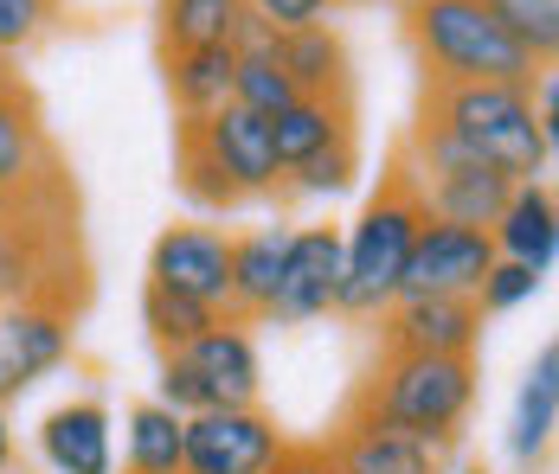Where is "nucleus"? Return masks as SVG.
I'll return each instance as SVG.
<instances>
[{
	"label": "nucleus",
	"mask_w": 559,
	"mask_h": 474,
	"mask_svg": "<svg viewBox=\"0 0 559 474\" xmlns=\"http://www.w3.org/2000/svg\"><path fill=\"white\" fill-rule=\"evenodd\" d=\"M418 122L438 129L469 160L496 167L508 186L547 180V167H554V142L534 122L527 84H425Z\"/></svg>",
	"instance_id": "f257e3e1"
},
{
	"label": "nucleus",
	"mask_w": 559,
	"mask_h": 474,
	"mask_svg": "<svg viewBox=\"0 0 559 474\" xmlns=\"http://www.w3.org/2000/svg\"><path fill=\"white\" fill-rule=\"evenodd\" d=\"M476 391H483V372L476 360H438V353H380L373 372L354 385L347 398V417L367 423H392L405 436H425V442H463L469 411H476Z\"/></svg>",
	"instance_id": "f03ea898"
},
{
	"label": "nucleus",
	"mask_w": 559,
	"mask_h": 474,
	"mask_svg": "<svg viewBox=\"0 0 559 474\" xmlns=\"http://www.w3.org/2000/svg\"><path fill=\"white\" fill-rule=\"evenodd\" d=\"M425 199L405 173V160L392 155L386 173H380V193L360 206V218L341 231V308L347 320H380L399 302V276H405V257L425 231Z\"/></svg>",
	"instance_id": "7ed1b4c3"
},
{
	"label": "nucleus",
	"mask_w": 559,
	"mask_h": 474,
	"mask_svg": "<svg viewBox=\"0 0 559 474\" xmlns=\"http://www.w3.org/2000/svg\"><path fill=\"white\" fill-rule=\"evenodd\" d=\"M405 33L425 84H527L540 71L483 0H405Z\"/></svg>",
	"instance_id": "20e7f679"
},
{
	"label": "nucleus",
	"mask_w": 559,
	"mask_h": 474,
	"mask_svg": "<svg viewBox=\"0 0 559 474\" xmlns=\"http://www.w3.org/2000/svg\"><path fill=\"white\" fill-rule=\"evenodd\" d=\"M264 398V360L251 327L219 320L200 340L162 353V378H155V404H168L174 417H200V411H245Z\"/></svg>",
	"instance_id": "39448f33"
},
{
	"label": "nucleus",
	"mask_w": 559,
	"mask_h": 474,
	"mask_svg": "<svg viewBox=\"0 0 559 474\" xmlns=\"http://www.w3.org/2000/svg\"><path fill=\"white\" fill-rule=\"evenodd\" d=\"M405 173H412V186H418V199L431 218H444V224H469V231H489L508 206V186L496 167H483V160H469L463 148H450L438 129H425V122H412V135H405Z\"/></svg>",
	"instance_id": "423d86ee"
},
{
	"label": "nucleus",
	"mask_w": 559,
	"mask_h": 474,
	"mask_svg": "<svg viewBox=\"0 0 559 474\" xmlns=\"http://www.w3.org/2000/svg\"><path fill=\"white\" fill-rule=\"evenodd\" d=\"M174 142L200 148L206 167L231 186L238 206L277 199L283 173H277V155H271V122H264V116H251V109H238V104H219L213 116H180Z\"/></svg>",
	"instance_id": "0eeeda50"
},
{
	"label": "nucleus",
	"mask_w": 559,
	"mask_h": 474,
	"mask_svg": "<svg viewBox=\"0 0 559 474\" xmlns=\"http://www.w3.org/2000/svg\"><path fill=\"white\" fill-rule=\"evenodd\" d=\"M142 289H162V295H180L193 308L225 315V295H231V231L206 224V218L168 224L148 244V282Z\"/></svg>",
	"instance_id": "6e6552de"
},
{
	"label": "nucleus",
	"mask_w": 559,
	"mask_h": 474,
	"mask_svg": "<svg viewBox=\"0 0 559 474\" xmlns=\"http://www.w3.org/2000/svg\"><path fill=\"white\" fill-rule=\"evenodd\" d=\"M289 429L264 404L180 417V474H271Z\"/></svg>",
	"instance_id": "1a4fd4ad"
},
{
	"label": "nucleus",
	"mask_w": 559,
	"mask_h": 474,
	"mask_svg": "<svg viewBox=\"0 0 559 474\" xmlns=\"http://www.w3.org/2000/svg\"><path fill=\"white\" fill-rule=\"evenodd\" d=\"M78 353V315L46 302H0V411Z\"/></svg>",
	"instance_id": "9d476101"
},
{
	"label": "nucleus",
	"mask_w": 559,
	"mask_h": 474,
	"mask_svg": "<svg viewBox=\"0 0 559 474\" xmlns=\"http://www.w3.org/2000/svg\"><path fill=\"white\" fill-rule=\"evenodd\" d=\"M341 308V231L335 224H296L283 244L271 327H309Z\"/></svg>",
	"instance_id": "9b49d317"
},
{
	"label": "nucleus",
	"mask_w": 559,
	"mask_h": 474,
	"mask_svg": "<svg viewBox=\"0 0 559 474\" xmlns=\"http://www.w3.org/2000/svg\"><path fill=\"white\" fill-rule=\"evenodd\" d=\"M489 264H496L489 231L425 218V231H418V244L405 257V276H399V302H418V295H456V302H469L483 289Z\"/></svg>",
	"instance_id": "f8f14e48"
},
{
	"label": "nucleus",
	"mask_w": 559,
	"mask_h": 474,
	"mask_svg": "<svg viewBox=\"0 0 559 474\" xmlns=\"http://www.w3.org/2000/svg\"><path fill=\"white\" fill-rule=\"evenodd\" d=\"M322 442H329L335 474H450L456 469L450 442H425V436H405L392 423L347 417V411H341V423Z\"/></svg>",
	"instance_id": "ddd939ff"
},
{
	"label": "nucleus",
	"mask_w": 559,
	"mask_h": 474,
	"mask_svg": "<svg viewBox=\"0 0 559 474\" xmlns=\"http://www.w3.org/2000/svg\"><path fill=\"white\" fill-rule=\"evenodd\" d=\"M483 347V315L476 302L456 295H418L392 302L380 315V353H438V360H476Z\"/></svg>",
	"instance_id": "4468645a"
},
{
	"label": "nucleus",
	"mask_w": 559,
	"mask_h": 474,
	"mask_svg": "<svg viewBox=\"0 0 559 474\" xmlns=\"http://www.w3.org/2000/svg\"><path fill=\"white\" fill-rule=\"evenodd\" d=\"M39 462L52 474H116V423L104 398H64L39 423Z\"/></svg>",
	"instance_id": "2eb2a0df"
},
{
	"label": "nucleus",
	"mask_w": 559,
	"mask_h": 474,
	"mask_svg": "<svg viewBox=\"0 0 559 474\" xmlns=\"http://www.w3.org/2000/svg\"><path fill=\"white\" fill-rule=\"evenodd\" d=\"M489 244H496L502 264H521V269H534V276H554V264H559V199H554V186H547V180L514 186L502 218L489 224Z\"/></svg>",
	"instance_id": "dca6fc26"
},
{
	"label": "nucleus",
	"mask_w": 559,
	"mask_h": 474,
	"mask_svg": "<svg viewBox=\"0 0 559 474\" xmlns=\"http://www.w3.org/2000/svg\"><path fill=\"white\" fill-rule=\"evenodd\" d=\"M52 173L58 160H52V142H46V122H39V104L7 77L0 84V211H7V199L33 193Z\"/></svg>",
	"instance_id": "f3484780"
},
{
	"label": "nucleus",
	"mask_w": 559,
	"mask_h": 474,
	"mask_svg": "<svg viewBox=\"0 0 559 474\" xmlns=\"http://www.w3.org/2000/svg\"><path fill=\"white\" fill-rule=\"evenodd\" d=\"M283 244H289V224H251V231H231V295H225V320H238V327L271 320Z\"/></svg>",
	"instance_id": "a211bd4d"
},
{
	"label": "nucleus",
	"mask_w": 559,
	"mask_h": 474,
	"mask_svg": "<svg viewBox=\"0 0 559 474\" xmlns=\"http://www.w3.org/2000/svg\"><path fill=\"white\" fill-rule=\"evenodd\" d=\"M559 429V347L547 340L527 372H521V391H514V417H508V455L521 469H540L547 449H554Z\"/></svg>",
	"instance_id": "6ab92c4d"
},
{
	"label": "nucleus",
	"mask_w": 559,
	"mask_h": 474,
	"mask_svg": "<svg viewBox=\"0 0 559 474\" xmlns=\"http://www.w3.org/2000/svg\"><path fill=\"white\" fill-rule=\"evenodd\" d=\"M347 135H360V129H354V97H296L283 116H271V155H277V173L316 160L322 148H335V142H347Z\"/></svg>",
	"instance_id": "aec40b11"
},
{
	"label": "nucleus",
	"mask_w": 559,
	"mask_h": 474,
	"mask_svg": "<svg viewBox=\"0 0 559 474\" xmlns=\"http://www.w3.org/2000/svg\"><path fill=\"white\" fill-rule=\"evenodd\" d=\"M277 64L289 71L296 97H354V64H347V39L335 26H302V33H277Z\"/></svg>",
	"instance_id": "412c9836"
},
{
	"label": "nucleus",
	"mask_w": 559,
	"mask_h": 474,
	"mask_svg": "<svg viewBox=\"0 0 559 474\" xmlns=\"http://www.w3.org/2000/svg\"><path fill=\"white\" fill-rule=\"evenodd\" d=\"M162 20V52H193V46H231L251 20L245 0H155Z\"/></svg>",
	"instance_id": "4be33fe9"
},
{
	"label": "nucleus",
	"mask_w": 559,
	"mask_h": 474,
	"mask_svg": "<svg viewBox=\"0 0 559 474\" xmlns=\"http://www.w3.org/2000/svg\"><path fill=\"white\" fill-rule=\"evenodd\" d=\"M168 64V97L180 116H213L219 104H231V46H193V52H162Z\"/></svg>",
	"instance_id": "5701e85b"
},
{
	"label": "nucleus",
	"mask_w": 559,
	"mask_h": 474,
	"mask_svg": "<svg viewBox=\"0 0 559 474\" xmlns=\"http://www.w3.org/2000/svg\"><path fill=\"white\" fill-rule=\"evenodd\" d=\"M122 474H180V417L142 398L122 423Z\"/></svg>",
	"instance_id": "b1692460"
},
{
	"label": "nucleus",
	"mask_w": 559,
	"mask_h": 474,
	"mask_svg": "<svg viewBox=\"0 0 559 474\" xmlns=\"http://www.w3.org/2000/svg\"><path fill=\"white\" fill-rule=\"evenodd\" d=\"M354 180H360V135H347V142H335V148H322L316 160L289 167L277 199H341Z\"/></svg>",
	"instance_id": "393cba45"
},
{
	"label": "nucleus",
	"mask_w": 559,
	"mask_h": 474,
	"mask_svg": "<svg viewBox=\"0 0 559 474\" xmlns=\"http://www.w3.org/2000/svg\"><path fill=\"white\" fill-rule=\"evenodd\" d=\"M483 7L514 33V46L534 64H554L559 58V0H483Z\"/></svg>",
	"instance_id": "a878e982"
},
{
	"label": "nucleus",
	"mask_w": 559,
	"mask_h": 474,
	"mask_svg": "<svg viewBox=\"0 0 559 474\" xmlns=\"http://www.w3.org/2000/svg\"><path fill=\"white\" fill-rule=\"evenodd\" d=\"M64 26V0H0V71Z\"/></svg>",
	"instance_id": "bb28decb"
},
{
	"label": "nucleus",
	"mask_w": 559,
	"mask_h": 474,
	"mask_svg": "<svg viewBox=\"0 0 559 474\" xmlns=\"http://www.w3.org/2000/svg\"><path fill=\"white\" fill-rule=\"evenodd\" d=\"M219 320L225 315H213V308H193V302L162 295V289H142V327H148L155 353H174V347L200 340V333H206V327H219Z\"/></svg>",
	"instance_id": "cd10ccee"
},
{
	"label": "nucleus",
	"mask_w": 559,
	"mask_h": 474,
	"mask_svg": "<svg viewBox=\"0 0 559 474\" xmlns=\"http://www.w3.org/2000/svg\"><path fill=\"white\" fill-rule=\"evenodd\" d=\"M547 289V276H534V269H521V264H489V276H483V289L469 295L476 302V315L483 320H496V315H514V308H527L534 295Z\"/></svg>",
	"instance_id": "c85d7f7f"
},
{
	"label": "nucleus",
	"mask_w": 559,
	"mask_h": 474,
	"mask_svg": "<svg viewBox=\"0 0 559 474\" xmlns=\"http://www.w3.org/2000/svg\"><path fill=\"white\" fill-rule=\"evenodd\" d=\"M245 7H251V20L271 26V33H302V26H322L341 0H245Z\"/></svg>",
	"instance_id": "c756f323"
},
{
	"label": "nucleus",
	"mask_w": 559,
	"mask_h": 474,
	"mask_svg": "<svg viewBox=\"0 0 559 474\" xmlns=\"http://www.w3.org/2000/svg\"><path fill=\"white\" fill-rule=\"evenodd\" d=\"M271 474H335L329 442H322V436H289V442H283V455L271 462Z\"/></svg>",
	"instance_id": "7c9ffc66"
},
{
	"label": "nucleus",
	"mask_w": 559,
	"mask_h": 474,
	"mask_svg": "<svg viewBox=\"0 0 559 474\" xmlns=\"http://www.w3.org/2000/svg\"><path fill=\"white\" fill-rule=\"evenodd\" d=\"M0 474H13V423L0 411Z\"/></svg>",
	"instance_id": "2f4dec72"
},
{
	"label": "nucleus",
	"mask_w": 559,
	"mask_h": 474,
	"mask_svg": "<svg viewBox=\"0 0 559 474\" xmlns=\"http://www.w3.org/2000/svg\"><path fill=\"white\" fill-rule=\"evenodd\" d=\"M456 474H489V469H483V462H469V469H456Z\"/></svg>",
	"instance_id": "473e14b6"
},
{
	"label": "nucleus",
	"mask_w": 559,
	"mask_h": 474,
	"mask_svg": "<svg viewBox=\"0 0 559 474\" xmlns=\"http://www.w3.org/2000/svg\"><path fill=\"white\" fill-rule=\"evenodd\" d=\"M0 84H7V71H0Z\"/></svg>",
	"instance_id": "72a5a7b5"
}]
</instances>
